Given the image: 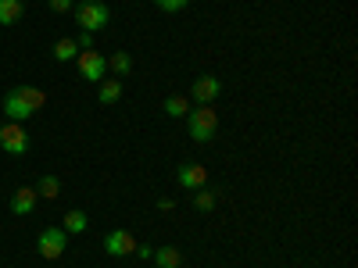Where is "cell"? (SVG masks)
Returning <instances> with one entry per match:
<instances>
[{"mask_svg": "<svg viewBox=\"0 0 358 268\" xmlns=\"http://www.w3.org/2000/svg\"><path fill=\"white\" fill-rule=\"evenodd\" d=\"M43 104H47L43 89H36V86H15L11 94L4 97V104H0V111H4L8 122H22V126H25Z\"/></svg>", "mask_w": 358, "mask_h": 268, "instance_id": "6da1fadb", "label": "cell"}, {"mask_svg": "<svg viewBox=\"0 0 358 268\" xmlns=\"http://www.w3.org/2000/svg\"><path fill=\"white\" fill-rule=\"evenodd\" d=\"M187 129L194 136V143H212L219 136V111L212 104H197L187 111Z\"/></svg>", "mask_w": 358, "mask_h": 268, "instance_id": "7a4b0ae2", "label": "cell"}, {"mask_svg": "<svg viewBox=\"0 0 358 268\" xmlns=\"http://www.w3.org/2000/svg\"><path fill=\"white\" fill-rule=\"evenodd\" d=\"M76 22H79V33H101V29H108V22H111V8L101 4V0H79Z\"/></svg>", "mask_w": 358, "mask_h": 268, "instance_id": "3957f363", "label": "cell"}, {"mask_svg": "<svg viewBox=\"0 0 358 268\" xmlns=\"http://www.w3.org/2000/svg\"><path fill=\"white\" fill-rule=\"evenodd\" d=\"M65 247H69V232H65L62 225L40 229V236H36V254H40L43 261H57V258L65 254Z\"/></svg>", "mask_w": 358, "mask_h": 268, "instance_id": "277c9868", "label": "cell"}, {"mask_svg": "<svg viewBox=\"0 0 358 268\" xmlns=\"http://www.w3.org/2000/svg\"><path fill=\"white\" fill-rule=\"evenodd\" d=\"M0 151L11 154V158L29 154V133H25L22 122H4L0 126Z\"/></svg>", "mask_w": 358, "mask_h": 268, "instance_id": "5b68a950", "label": "cell"}, {"mask_svg": "<svg viewBox=\"0 0 358 268\" xmlns=\"http://www.w3.org/2000/svg\"><path fill=\"white\" fill-rule=\"evenodd\" d=\"M76 65H79V75H83L86 82H101V79L108 75V57H104L101 50H79Z\"/></svg>", "mask_w": 358, "mask_h": 268, "instance_id": "8992f818", "label": "cell"}, {"mask_svg": "<svg viewBox=\"0 0 358 268\" xmlns=\"http://www.w3.org/2000/svg\"><path fill=\"white\" fill-rule=\"evenodd\" d=\"M222 97V79L212 75V72H204L194 79V89H190V104H215Z\"/></svg>", "mask_w": 358, "mask_h": 268, "instance_id": "52a82bcc", "label": "cell"}, {"mask_svg": "<svg viewBox=\"0 0 358 268\" xmlns=\"http://www.w3.org/2000/svg\"><path fill=\"white\" fill-rule=\"evenodd\" d=\"M104 251L111 258H129L136 251V236L129 229H108L104 232Z\"/></svg>", "mask_w": 358, "mask_h": 268, "instance_id": "ba28073f", "label": "cell"}, {"mask_svg": "<svg viewBox=\"0 0 358 268\" xmlns=\"http://www.w3.org/2000/svg\"><path fill=\"white\" fill-rule=\"evenodd\" d=\"M176 183L183 186L187 193H194V190L208 186V168H204V165H197V161H183V165L176 168Z\"/></svg>", "mask_w": 358, "mask_h": 268, "instance_id": "9c48e42d", "label": "cell"}, {"mask_svg": "<svg viewBox=\"0 0 358 268\" xmlns=\"http://www.w3.org/2000/svg\"><path fill=\"white\" fill-rule=\"evenodd\" d=\"M36 186H18L15 193H11V215H33L36 211Z\"/></svg>", "mask_w": 358, "mask_h": 268, "instance_id": "30bf717a", "label": "cell"}, {"mask_svg": "<svg viewBox=\"0 0 358 268\" xmlns=\"http://www.w3.org/2000/svg\"><path fill=\"white\" fill-rule=\"evenodd\" d=\"M158 268H183V251L165 244V247H155V258H151Z\"/></svg>", "mask_w": 358, "mask_h": 268, "instance_id": "8fae6325", "label": "cell"}, {"mask_svg": "<svg viewBox=\"0 0 358 268\" xmlns=\"http://www.w3.org/2000/svg\"><path fill=\"white\" fill-rule=\"evenodd\" d=\"M97 100H101L104 107L122 100V79H101V82H97Z\"/></svg>", "mask_w": 358, "mask_h": 268, "instance_id": "7c38bea8", "label": "cell"}, {"mask_svg": "<svg viewBox=\"0 0 358 268\" xmlns=\"http://www.w3.org/2000/svg\"><path fill=\"white\" fill-rule=\"evenodd\" d=\"M25 15V0H0V25H18Z\"/></svg>", "mask_w": 358, "mask_h": 268, "instance_id": "4fadbf2b", "label": "cell"}, {"mask_svg": "<svg viewBox=\"0 0 358 268\" xmlns=\"http://www.w3.org/2000/svg\"><path fill=\"white\" fill-rule=\"evenodd\" d=\"M36 197H43V200H57L62 197V179L57 175H40V183H36Z\"/></svg>", "mask_w": 358, "mask_h": 268, "instance_id": "5bb4252c", "label": "cell"}, {"mask_svg": "<svg viewBox=\"0 0 358 268\" xmlns=\"http://www.w3.org/2000/svg\"><path fill=\"white\" fill-rule=\"evenodd\" d=\"M190 197H194V207H197V211H204V215L215 211V204H219V193H215L212 186H201V190H194Z\"/></svg>", "mask_w": 358, "mask_h": 268, "instance_id": "9a60e30c", "label": "cell"}, {"mask_svg": "<svg viewBox=\"0 0 358 268\" xmlns=\"http://www.w3.org/2000/svg\"><path fill=\"white\" fill-rule=\"evenodd\" d=\"M76 57H79V43H76L72 36H65V40L54 43V61H76Z\"/></svg>", "mask_w": 358, "mask_h": 268, "instance_id": "2e32d148", "label": "cell"}, {"mask_svg": "<svg viewBox=\"0 0 358 268\" xmlns=\"http://www.w3.org/2000/svg\"><path fill=\"white\" fill-rule=\"evenodd\" d=\"M187 111H190V97H183V94L165 97V114L169 118H187Z\"/></svg>", "mask_w": 358, "mask_h": 268, "instance_id": "e0dca14e", "label": "cell"}, {"mask_svg": "<svg viewBox=\"0 0 358 268\" xmlns=\"http://www.w3.org/2000/svg\"><path fill=\"white\" fill-rule=\"evenodd\" d=\"M108 68H111L118 79H126V75L133 72V57H129L126 50H118V54H111V57H108Z\"/></svg>", "mask_w": 358, "mask_h": 268, "instance_id": "ac0fdd59", "label": "cell"}, {"mask_svg": "<svg viewBox=\"0 0 358 268\" xmlns=\"http://www.w3.org/2000/svg\"><path fill=\"white\" fill-rule=\"evenodd\" d=\"M86 225H90L86 211H79V207H76V211H69V215H65V225H62V229H65V232H76V236H79V232H86Z\"/></svg>", "mask_w": 358, "mask_h": 268, "instance_id": "d6986e66", "label": "cell"}, {"mask_svg": "<svg viewBox=\"0 0 358 268\" xmlns=\"http://www.w3.org/2000/svg\"><path fill=\"white\" fill-rule=\"evenodd\" d=\"M155 4H158V11L176 15V11H187V8H190V0H155Z\"/></svg>", "mask_w": 358, "mask_h": 268, "instance_id": "ffe728a7", "label": "cell"}, {"mask_svg": "<svg viewBox=\"0 0 358 268\" xmlns=\"http://www.w3.org/2000/svg\"><path fill=\"white\" fill-rule=\"evenodd\" d=\"M47 4H50L54 15H69L72 11V0H47Z\"/></svg>", "mask_w": 358, "mask_h": 268, "instance_id": "44dd1931", "label": "cell"}, {"mask_svg": "<svg viewBox=\"0 0 358 268\" xmlns=\"http://www.w3.org/2000/svg\"><path fill=\"white\" fill-rule=\"evenodd\" d=\"M133 254H136L140 261H151V258H155V247H147V244H136V251H133Z\"/></svg>", "mask_w": 358, "mask_h": 268, "instance_id": "7402d4cb", "label": "cell"}, {"mask_svg": "<svg viewBox=\"0 0 358 268\" xmlns=\"http://www.w3.org/2000/svg\"><path fill=\"white\" fill-rule=\"evenodd\" d=\"M79 50H94V33H79Z\"/></svg>", "mask_w": 358, "mask_h": 268, "instance_id": "603a6c76", "label": "cell"}, {"mask_svg": "<svg viewBox=\"0 0 358 268\" xmlns=\"http://www.w3.org/2000/svg\"><path fill=\"white\" fill-rule=\"evenodd\" d=\"M172 207H176L172 197H162V200H158V211H172Z\"/></svg>", "mask_w": 358, "mask_h": 268, "instance_id": "cb8c5ba5", "label": "cell"}]
</instances>
